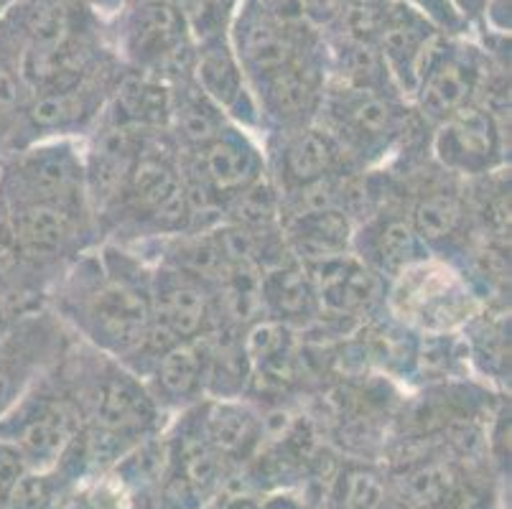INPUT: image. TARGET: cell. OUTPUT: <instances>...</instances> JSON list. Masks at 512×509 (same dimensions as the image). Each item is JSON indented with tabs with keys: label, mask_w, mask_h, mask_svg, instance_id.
<instances>
[{
	"label": "cell",
	"mask_w": 512,
	"mask_h": 509,
	"mask_svg": "<svg viewBox=\"0 0 512 509\" xmlns=\"http://www.w3.org/2000/svg\"><path fill=\"white\" fill-rule=\"evenodd\" d=\"M49 303L90 347L128 364L153 326L151 270L118 245H105L97 255L87 250L59 275Z\"/></svg>",
	"instance_id": "obj_1"
},
{
	"label": "cell",
	"mask_w": 512,
	"mask_h": 509,
	"mask_svg": "<svg viewBox=\"0 0 512 509\" xmlns=\"http://www.w3.org/2000/svg\"><path fill=\"white\" fill-rule=\"evenodd\" d=\"M100 232H120L128 240H161L192 232L179 148L169 130L148 133L118 204L100 222Z\"/></svg>",
	"instance_id": "obj_2"
},
{
	"label": "cell",
	"mask_w": 512,
	"mask_h": 509,
	"mask_svg": "<svg viewBox=\"0 0 512 509\" xmlns=\"http://www.w3.org/2000/svg\"><path fill=\"white\" fill-rule=\"evenodd\" d=\"M79 428L82 410L62 357L0 415V438L11 441L31 466L57 461L72 446Z\"/></svg>",
	"instance_id": "obj_3"
},
{
	"label": "cell",
	"mask_w": 512,
	"mask_h": 509,
	"mask_svg": "<svg viewBox=\"0 0 512 509\" xmlns=\"http://www.w3.org/2000/svg\"><path fill=\"white\" fill-rule=\"evenodd\" d=\"M316 123L334 135L349 161L367 168L406 138L411 118L395 92L334 84L324 92Z\"/></svg>",
	"instance_id": "obj_4"
},
{
	"label": "cell",
	"mask_w": 512,
	"mask_h": 509,
	"mask_svg": "<svg viewBox=\"0 0 512 509\" xmlns=\"http://www.w3.org/2000/svg\"><path fill=\"white\" fill-rule=\"evenodd\" d=\"M0 199L13 204H59L92 212L85 151L74 138H54L0 156Z\"/></svg>",
	"instance_id": "obj_5"
},
{
	"label": "cell",
	"mask_w": 512,
	"mask_h": 509,
	"mask_svg": "<svg viewBox=\"0 0 512 509\" xmlns=\"http://www.w3.org/2000/svg\"><path fill=\"white\" fill-rule=\"evenodd\" d=\"M120 51L130 69L174 79L192 74V31L184 11L174 0H138L123 16Z\"/></svg>",
	"instance_id": "obj_6"
},
{
	"label": "cell",
	"mask_w": 512,
	"mask_h": 509,
	"mask_svg": "<svg viewBox=\"0 0 512 509\" xmlns=\"http://www.w3.org/2000/svg\"><path fill=\"white\" fill-rule=\"evenodd\" d=\"M230 44L250 84L263 82L301 56L319 49L314 28L304 18L281 21L248 6L235 11Z\"/></svg>",
	"instance_id": "obj_7"
},
{
	"label": "cell",
	"mask_w": 512,
	"mask_h": 509,
	"mask_svg": "<svg viewBox=\"0 0 512 509\" xmlns=\"http://www.w3.org/2000/svg\"><path fill=\"white\" fill-rule=\"evenodd\" d=\"M64 347L62 319L49 306L23 316L0 336V415L62 357Z\"/></svg>",
	"instance_id": "obj_8"
},
{
	"label": "cell",
	"mask_w": 512,
	"mask_h": 509,
	"mask_svg": "<svg viewBox=\"0 0 512 509\" xmlns=\"http://www.w3.org/2000/svg\"><path fill=\"white\" fill-rule=\"evenodd\" d=\"M327 92V62L319 49L301 56L281 72L253 84L260 128L271 133H288L316 123Z\"/></svg>",
	"instance_id": "obj_9"
},
{
	"label": "cell",
	"mask_w": 512,
	"mask_h": 509,
	"mask_svg": "<svg viewBox=\"0 0 512 509\" xmlns=\"http://www.w3.org/2000/svg\"><path fill=\"white\" fill-rule=\"evenodd\" d=\"M484 77L487 59L479 51L441 39L423 64L413 90L421 118L436 125L477 102Z\"/></svg>",
	"instance_id": "obj_10"
},
{
	"label": "cell",
	"mask_w": 512,
	"mask_h": 509,
	"mask_svg": "<svg viewBox=\"0 0 512 509\" xmlns=\"http://www.w3.org/2000/svg\"><path fill=\"white\" fill-rule=\"evenodd\" d=\"M431 151L441 171L464 179L490 174L502 163L505 133L502 120L487 107L467 105L446 120L436 123Z\"/></svg>",
	"instance_id": "obj_11"
},
{
	"label": "cell",
	"mask_w": 512,
	"mask_h": 509,
	"mask_svg": "<svg viewBox=\"0 0 512 509\" xmlns=\"http://www.w3.org/2000/svg\"><path fill=\"white\" fill-rule=\"evenodd\" d=\"M265 166L278 194L314 184L327 176L360 171L349 161L334 135L319 123L288 130V133H271Z\"/></svg>",
	"instance_id": "obj_12"
},
{
	"label": "cell",
	"mask_w": 512,
	"mask_h": 509,
	"mask_svg": "<svg viewBox=\"0 0 512 509\" xmlns=\"http://www.w3.org/2000/svg\"><path fill=\"white\" fill-rule=\"evenodd\" d=\"M153 324L174 342H194L222 324L212 286L166 265L151 270Z\"/></svg>",
	"instance_id": "obj_13"
},
{
	"label": "cell",
	"mask_w": 512,
	"mask_h": 509,
	"mask_svg": "<svg viewBox=\"0 0 512 509\" xmlns=\"http://www.w3.org/2000/svg\"><path fill=\"white\" fill-rule=\"evenodd\" d=\"M319 301V319H365L385 301V278L367 268L355 252L304 263Z\"/></svg>",
	"instance_id": "obj_14"
},
{
	"label": "cell",
	"mask_w": 512,
	"mask_h": 509,
	"mask_svg": "<svg viewBox=\"0 0 512 509\" xmlns=\"http://www.w3.org/2000/svg\"><path fill=\"white\" fill-rule=\"evenodd\" d=\"M406 207L413 230L428 255H462L472 242L474 227L467 196L462 186L454 184L451 174H446V179H428L418 186L413 202Z\"/></svg>",
	"instance_id": "obj_15"
},
{
	"label": "cell",
	"mask_w": 512,
	"mask_h": 509,
	"mask_svg": "<svg viewBox=\"0 0 512 509\" xmlns=\"http://www.w3.org/2000/svg\"><path fill=\"white\" fill-rule=\"evenodd\" d=\"M352 252L380 278L398 280L413 265L428 260V250L413 230L408 207L395 204L393 196L355 227Z\"/></svg>",
	"instance_id": "obj_16"
},
{
	"label": "cell",
	"mask_w": 512,
	"mask_h": 509,
	"mask_svg": "<svg viewBox=\"0 0 512 509\" xmlns=\"http://www.w3.org/2000/svg\"><path fill=\"white\" fill-rule=\"evenodd\" d=\"M439 39V31L416 8L403 6V3L385 8L375 44L390 79L398 84L400 92L416 90L418 74Z\"/></svg>",
	"instance_id": "obj_17"
},
{
	"label": "cell",
	"mask_w": 512,
	"mask_h": 509,
	"mask_svg": "<svg viewBox=\"0 0 512 509\" xmlns=\"http://www.w3.org/2000/svg\"><path fill=\"white\" fill-rule=\"evenodd\" d=\"M192 77L199 84V90L225 112L232 125L260 128V112L253 90L248 87V79L242 74L227 36L199 44L194 54Z\"/></svg>",
	"instance_id": "obj_18"
},
{
	"label": "cell",
	"mask_w": 512,
	"mask_h": 509,
	"mask_svg": "<svg viewBox=\"0 0 512 509\" xmlns=\"http://www.w3.org/2000/svg\"><path fill=\"white\" fill-rule=\"evenodd\" d=\"M158 408H186L207 395V354L202 339L179 342L158 354L141 375Z\"/></svg>",
	"instance_id": "obj_19"
},
{
	"label": "cell",
	"mask_w": 512,
	"mask_h": 509,
	"mask_svg": "<svg viewBox=\"0 0 512 509\" xmlns=\"http://www.w3.org/2000/svg\"><path fill=\"white\" fill-rule=\"evenodd\" d=\"M102 118L125 128L158 133L169 130L171 87L166 79L151 72L125 67L107 100Z\"/></svg>",
	"instance_id": "obj_20"
},
{
	"label": "cell",
	"mask_w": 512,
	"mask_h": 509,
	"mask_svg": "<svg viewBox=\"0 0 512 509\" xmlns=\"http://www.w3.org/2000/svg\"><path fill=\"white\" fill-rule=\"evenodd\" d=\"M265 319L291 326H311L319 321V301L304 263L288 258L260 273Z\"/></svg>",
	"instance_id": "obj_21"
},
{
	"label": "cell",
	"mask_w": 512,
	"mask_h": 509,
	"mask_svg": "<svg viewBox=\"0 0 512 509\" xmlns=\"http://www.w3.org/2000/svg\"><path fill=\"white\" fill-rule=\"evenodd\" d=\"M281 232L293 258L299 263H316L352 252L355 222L339 209H321L283 219Z\"/></svg>",
	"instance_id": "obj_22"
},
{
	"label": "cell",
	"mask_w": 512,
	"mask_h": 509,
	"mask_svg": "<svg viewBox=\"0 0 512 509\" xmlns=\"http://www.w3.org/2000/svg\"><path fill=\"white\" fill-rule=\"evenodd\" d=\"M171 87V118L169 135L179 151H192L230 128L225 112L214 105L194 82L192 74L169 82Z\"/></svg>",
	"instance_id": "obj_23"
},
{
	"label": "cell",
	"mask_w": 512,
	"mask_h": 509,
	"mask_svg": "<svg viewBox=\"0 0 512 509\" xmlns=\"http://www.w3.org/2000/svg\"><path fill=\"white\" fill-rule=\"evenodd\" d=\"M23 28L16 3L0 18V153L16 130L31 90L23 79Z\"/></svg>",
	"instance_id": "obj_24"
},
{
	"label": "cell",
	"mask_w": 512,
	"mask_h": 509,
	"mask_svg": "<svg viewBox=\"0 0 512 509\" xmlns=\"http://www.w3.org/2000/svg\"><path fill=\"white\" fill-rule=\"evenodd\" d=\"M202 426L212 448L222 459L245 454L263 433V420L255 415L250 405H242L237 400L209 403L202 413Z\"/></svg>",
	"instance_id": "obj_25"
},
{
	"label": "cell",
	"mask_w": 512,
	"mask_h": 509,
	"mask_svg": "<svg viewBox=\"0 0 512 509\" xmlns=\"http://www.w3.org/2000/svg\"><path fill=\"white\" fill-rule=\"evenodd\" d=\"M199 415H202V410H199ZM186 426L189 428L181 433L179 443L174 446L176 466H179L176 487L186 489V492L202 494L217 482V476H220L222 469V456L209 443L202 426V418L186 420Z\"/></svg>",
	"instance_id": "obj_26"
},
{
	"label": "cell",
	"mask_w": 512,
	"mask_h": 509,
	"mask_svg": "<svg viewBox=\"0 0 512 509\" xmlns=\"http://www.w3.org/2000/svg\"><path fill=\"white\" fill-rule=\"evenodd\" d=\"M472 354L484 372L497 380H510V311L507 303L484 311L472 321Z\"/></svg>",
	"instance_id": "obj_27"
},
{
	"label": "cell",
	"mask_w": 512,
	"mask_h": 509,
	"mask_svg": "<svg viewBox=\"0 0 512 509\" xmlns=\"http://www.w3.org/2000/svg\"><path fill=\"white\" fill-rule=\"evenodd\" d=\"M49 291V283L23 258L16 235L11 230L8 209L0 199V293L39 298V301L49 303Z\"/></svg>",
	"instance_id": "obj_28"
},
{
	"label": "cell",
	"mask_w": 512,
	"mask_h": 509,
	"mask_svg": "<svg viewBox=\"0 0 512 509\" xmlns=\"http://www.w3.org/2000/svg\"><path fill=\"white\" fill-rule=\"evenodd\" d=\"M454 469L446 464H426L413 471L406 482V494L416 507L434 509L454 492Z\"/></svg>",
	"instance_id": "obj_29"
},
{
	"label": "cell",
	"mask_w": 512,
	"mask_h": 509,
	"mask_svg": "<svg viewBox=\"0 0 512 509\" xmlns=\"http://www.w3.org/2000/svg\"><path fill=\"white\" fill-rule=\"evenodd\" d=\"M339 502L342 509H383V479L370 469H349L339 479Z\"/></svg>",
	"instance_id": "obj_30"
},
{
	"label": "cell",
	"mask_w": 512,
	"mask_h": 509,
	"mask_svg": "<svg viewBox=\"0 0 512 509\" xmlns=\"http://www.w3.org/2000/svg\"><path fill=\"white\" fill-rule=\"evenodd\" d=\"M26 459L23 454L13 446L11 441L0 438V499L11 497L13 487L21 482V476L26 474Z\"/></svg>",
	"instance_id": "obj_31"
},
{
	"label": "cell",
	"mask_w": 512,
	"mask_h": 509,
	"mask_svg": "<svg viewBox=\"0 0 512 509\" xmlns=\"http://www.w3.org/2000/svg\"><path fill=\"white\" fill-rule=\"evenodd\" d=\"M51 497L49 482L44 476H21V482L13 487L11 492V507L13 509H41Z\"/></svg>",
	"instance_id": "obj_32"
},
{
	"label": "cell",
	"mask_w": 512,
	"mask_h": 509,
	"mask_svg": "<svg viewBox=\"0 0 512 509\" xmlns=\"http://www.w3.org/2000/svg\"><path fill=\"white\" fill-rule=\"evenodd\" d=\"M49 306L46 301L39 298H26V296H13V293H0V336H6L23 316L34 314L39 308Z\"/></svg>",
	"instance_id": "obj_33"
},
{
	"label": "cell",
	"mask_w": 512,
	"mask_h": 509,
	"mask_svg": "<svg viewBox=\"0 0 512 509\" xmlns=\"http://www.w3.org/2000/svg\"><path fill=\"white\" fill-rule=\"evenodd\" d=\"M242 6L253 8L263 16L281 18V21H299L301 0H242Z\"/></svg>",
	"instance_id": "obj_34"
},
{
	"label": "cell",
	"mask_w": 512,
	"mask_h": 509,
	"mask_svg": "<svg viewBox=\"0 0 512 509\" xmlns=\"http://www.w3.org/2000/svg\"><path fill=\"white\" fill-rule=\"evenodd\" d=\"M13 3H16V0H0V18H3V13H6Z\"/></svg>",
	"instance_id": "obj_35"
},
{
	"label": "cell",
	"mask_w": 512,
	"mask_h": 509,
	"mask_svg": "<svg viewBox=\"0 0 512 509\" xmlns=\"http://www.w3.org/2000/svg\"><path fill=\"white\" fill-rule=\"evenodd\" d=\"M459 3H462L464 8H469V11H474V8L479 6V0H459Z\"/></svg>",
	"instance_id": "obj_36"
}]
</instances>
